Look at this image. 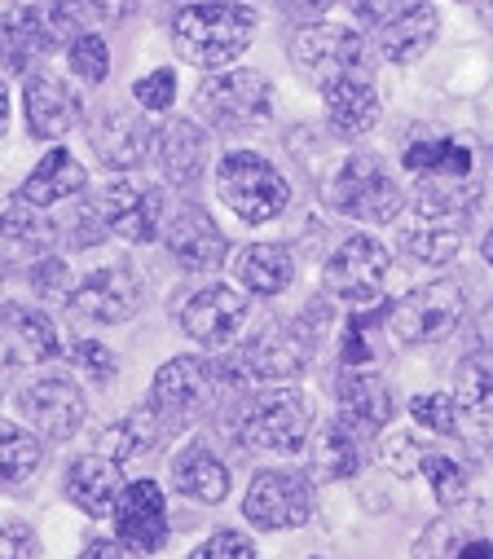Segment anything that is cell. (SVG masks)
<instances>
[{"mask_svg":"<svg viewBox=\"0 0 493 559\" xmlns=\"http://www.w3.org/2000/svg\"><path fill=\"white\" fill-rule=\"evenodd\" d=\"M36 555V533L19 520L0 524V559H32Z\"/></svg>","mask_w":493,"mask_h":559,"instance_id":"45","label":"cell"},{"mask_svg":"<svg viewBox=\"0 0 493 559\" xmlns=\"http://www.w3.org/2000/svg\"><path fill=\"white\" fill-rule=\"evenodd\" d=\"M309 428H313L309 405L296 392H278L242 414L238 441L252 450H269V454H300L309 441Z\"/></svg>","mask_w":493,"mask_h":559,"instance_id":"10","label":"cell"},{"mask_svg":"<svg viewBox=\"0 0 493 559\" xmlns=\"http://www.w3.org/2000/svg\"><path fill=\"white\" fill-rule=\"evenodd\" d=\"M233 277L242 283L246 296H282L296 283V260L278 242H246L233 255Z\"/></svg>","mask_w":493,"mask_h":559,"instance_id":"21","label":"cell"},{"mask_svg":"<svg viewBox=\"0 0 493 559\" xmlns=\"http://www.w3.org/2000/svg\"><path fill=\"white\" fill-rule=\"evenodd\" d=\"M159 164H164V177L181 190H190L203 168H207V132L194 123V119H168L159 128Z\"/></svg>","mask_w":493,"mask_h":559,"instance_id":"22","label":"cell"},{"mask_svg":"<svg viewBox=\"0 0 493 559\" xmlns=\"http://www.w3.org/2000/svg\"><path fill=\"white\" fill-rule=\"evenodd\" d=\"M133 97H137V106L142 110H168L172 102H177V71H151V75H142L137 84H133Z\"/></svg>","mask_w":493,"mask_h":559,"instance_id":"42","label":"cell"},{"mask_svg":"<svg viewBox=\"0 0 493 559\" xmlns=\"http://www.w3.org/2000/svg\"><path fill=\"white\" fill-rule=\"evenodd\" d=\"M388 305L384 309H375V313H361V318H348V326H344V340H339V357H344V366L348 370H357V366H365L370 357H375V344H370V331H380V326H388Z\"/></svg>","mask_w":493,"mask_h":559,"instance_id":"36","label":"cell"},{"mask_svg":"<svg viewBox=\"0 0 493 559\" xmlns=\"http://www.w3.org/2000/svg\"><path fill=\"white\" fill-rule=\"evenodd\" d=\"M309 366V340L296 326H261L242 348H233V361H220V374L229 383H287Z\"/></svg>","mask_w":493,"mask_h":559,"instance_id":"6","label":"cell"},{"mask_svg":"<svg viewBox=\"0 0 493 559\" xmlns=\"http://www.w3.org/2000/svg\"><path fill=\"white\" fill-rule=\"evenodd\" d=\"M0 344L14 353V361H49L58 357V331L53 322L32 305H0Z\"/></svg>","mask_w":493,"mask_h":559,"instance_id":"24","label":"cell"},{"mask_svg":"<svg viewBox=\"0 0 493 559\" xmlns=\"http://www.w3.org/2000/svg\"><path fill=\"white\" fill-rule=\"evenodd\" d=\"M80 190H84V168H80L62 146H53V151L36 164V173L19 186V199L32 203V207H53V203H62V199H71V194H80Z\"/></svg>","mask_w":493,"mask_h":559,"instance_id":"29","label":"cell"},{"mask_svg":"<svg viewBox=\"0 0 493 559\" xmlns=\"http://www.w3.org/2000/svg\"><path fill=\"white\" fill-rule=\"evenodd\" d=\"M330 5H335V0H278V10H282L287 19H296V23H304V27L317 23Z\"/></svg>","mask_w":493,"mask_h":559,"instance_id":"46","label":"cell"},{"mask_svg":"<svg viewBox=\"0 0 493 559\" xmlns=\"http://www.w3.org/2000/svg\"><path fill=\"white\" fill-rule=\"evenodd\" d=\"M27 277H32V287L40 292V296H49V300H71V273H67V260H58V255H45V260H36L32 269H27Z\"/></svg>","mask_w":493,"mask_h":559,"instance_id":"43","label":"cell"},{"mask_svg":"<svg viewBox=\"0 0 493 559\" xmlns=\"http://www.w3.org/2000/svg\"><path fill=\"white\" fill-rule=\"evenodd\" d=\"M287 58L326 88V84L361 71V36H352L348 27H335V23H309L291 36Z\"/></svg>","mask_w":493,"mask_h":559,"instance_id":"11","label":"cell"},{"mask_svg":"<svg viewBox=\"0 0 493 559\" xmlns=\"http://www.w3.org/2000/svg\"><path fill=\"white\" fill-rule=\"evenodd\" d=\"M97 207H101L106 225L119 238H129V242H155V238H164L168 203H164V190H155V186L115 181V186H106V194H101Z\"/></svg>","mask_w":493,"mask_h":559,"instance_id":"17","label":"cell"},{"mask_svg":"<svg viewBox=\"0 0 493 559\" xmlns=\"http://www.w3.org/2000/svg\"><path fill=\"white\" fill-rule=\"evenodd\" d=\"M246 318H252V300H246V292L212 283L181 309V331L190 340H199L203 348H225L246 326Z\"/></svg>","mask_w":493,"mask_h":559,"instance_id":"15","label":"cell"},{"mask_svg":"<svg viewBox=\"0 0 493 559\" xmlns=\"http://www.w3.org/2000/svg\"><path fill=\"white\" fill-rule=\"evenodd\" d=\"M164 247L172 251V260L190 273H212L225 264V234L220 225L199 207V203H185L177 212H168L164 221Z\"/></svg>","mask_w":493,"mask_h":559,"instance_id":"18","label":"cell"},{"mask_svg":"<svg viewBox=\"0 0 493 559\" xmlns=\"http://www.w3.org/2000/svg\"><path fill=\"white\" fill-rule=\"evenodd\" d=\"M423 454H428V450H419L414 437H393L388 450H384V463H388L397 476H414V472H423Z\"/></svg>","mask_w":493,"mask_h":559,"instance_id":"44","label":"cell"},{"mask_svg":"<svg viewBox=\"0 0 493 559\" xmlns=\"http://www.w3.org/2000/svg\"><path fill=\"white\" fill-rule=\"evenodd\" d=\"M0 238L10 242H27V247H53L58 229L45 216V207H32L23 199H14L10 207H0Z\"/></svg>","mask_w":493,"mask_h":559,"instance_id":"35","label":"cell"},{"mask_svg":"<svg viewBox=\"0 0 493 559\" xmlns=\"http://www.w3.org/2000/svg\"><path fill=\"white\" fill-rule=\"evenodd\" d=\"M454 559H493V542L471 537V542H462V546L454 550Z\"/></svg>","mask_w":493,"mask_h":559,"instance_id":"51","label":"cell"},{"mask_svg":"<svg viewBox=\"0 0 493 559\" xmlns=\"http://www.w3.org/2000/svg\"><path fill=\"white\" fill-rule=\"evenodd\" d=\"M67 58H71V75L80 84H106V75H110V49H106L101 36H93V32L75 36L71 49H67Z\"/></svg>","mask_w":493,"mask_h":559,"instance_id":"37","label":"cell"},{"mask_svg":"<svg viewBox=\"0 0 493 559\" xmlns=\"http://www.w3.org/2000/svg\"><path fill=\"white\" fill-rule=\"evenodd\" d=\"M216 194L246 225H265L291 203V186L282 181V173L265 155H252V151H233L220 159Z\"/></svg>","mask_w":493,"mask_h":559,"instance_id":"3","label":"cell"},{"mask_svg":"<svg viewBox=\"0 0 493 559\" xmlns=\"http://www.w3.org/2000/svg\"><path fill=\"white\" fill-rule=\"evenodd\" d=\"M348 5H352L365 23H388V14L401 5V0H348Z\"/></svg>","mask_w":493,"mask_h":559,"instance_id":"48","label":"cell"},{"mask_svg":"<svg viewBox=\"0 0 493 559\" xmlns=\"http://www.w3.org/2000/svg\"><path fill=\"white\" fill-rule=\"evenodd\" d=\"M199 110L220 132H246L274 115V84L261 71H220L199 84Z\"/></svg>","mask_w":493,"mask_h":559,"instance_id":"5","label":"cell"},{"mask_svg":"<svg viewBox=\"0 0 493 559\" xmlns=\"http://www.w3.org/2000/svg\"><path fill=\"white\" fill-rule=\"evenodd\" d=\"M462 322V287L458 283H428L401 296L388 313V326L401 344H436Z\"/></svg>","mask_w":493,"mask_h":559,"instance_id":"9","label":"cell"},{"mask_svg":"<svg viewBox=\"0 0 493 559\" xmlns=\"http://www.w3.org/2000/svg\"><path fill=\"white\" fill-rule=\"evenodd\" d=\"M370 432L365 424L348 414H335L317 428V441H313V476L317 480H352L361 467H365V454H370Z\"/></svg>","mask_w":493,"mask_h":559,"instance_id":"20","label":"cell"},{"mask_svg":"<svg viewBox=\"0 0 493 559\" xmlns=\"http://www.w3.org/2000/svg\"><path fill=\"white\" fill-rule=\"evenodd\" d=\"M23 110H27V128L40 142H58L75 123H84V102L80 93L49 71H36L23 80Z\"/></svg>","mask_w":493,"mask_h":559,"instance_id":"19","label":"cell"},{"mask_svg":"<svg viewBox=\"0 0 493 559\" xmlns=\"http://www.w3.org/2000/svg\"><path fill=\"white\" fill-rule=\"evenodd\" d=\"M49 49H58V36L49 32L40 5L14 10L5 23H0V58H5L10 71H27L36 58H45Z\"/></svg>","mask_w":493,"mask_h":559,"instance_id":"27","label":"cell"},{"mask_svg":"<svg viewBox=\"0 0 493 559\" xmlns=\"http://www.w3.org/2000/svg\"><path fill=\"white\" fill-rule=\"evenodd\" d=\"M462 216H419V225L401 234V251L414 264H449L462 251Z\"/></svg>","mask_w":493,"mask_h":559,"instance_id":"31","label":"cell"},{"mask_svg":"<svg viewBox=\"0 0 493 559\" xmlns=\"http://www.w3.org/2000/svg\"><path fill=\"white\" fill-rule=\"evenodd\" d=\"M137 5H142V0H93V10H97L106 23H123Z\"/></svg>","mask_w":493,"mask_h":559,"instance_id":"49","label":"cell"},{"mask_svg":"<svg viewBox=\"0 0 493 559\" xmlns=\"http://www.w3.org/2000/svg\"><path fill=\"white\" fill-rule=\"evenodd\" d=\"M80 318L88 322H101V326H119V322H129L142 305V283L133 277L129 264H106V269H93L84 283L71 292L67 300Z\"/></svg>","mask_w":493,"mask_h":559,"instance_id":"14","label":"cell"},{"mask_svg":"<svg viewBox=\"0 0 493 559\" xmlns=\"http://www.w3.org/2000/svg\"><path fill=\"white\" fill-rule=\"evenodd\" d=\"M242 515H246V524L269 528V533L300 528L313 515V485H309V476L278 472V467L256 472L252 489H246V498H242Z\"/></svg>","mask_w":493,"mask_h":559,"instance_id":"8","label":"cell"},{"mask_svg":"<svg viewBox=\"0 0 493 559\" xmlns=\"http://www.w3.org/2000/svg\"><path fill=\"white\" fill-rule=\"evenodd\" d=\"M454 401L467 418L476 424H493V361L489 357H467L458 366V383H454Z\"/></svg>","mask_w":493,"mask_h":559,"instance_id":"34","label":"cell"},{"mask_svg":"<svg viewBox=\"0 0 493 559\" xmlns=\"http://www.w3.org/2000/svg\"><path fill=\"white\" fill-rule=\"evenodd\" d=\"M67 361L71 366H80L88 379H97V383H106V379H115V353L106 348V344H97V340H75L71 348H67Z\"/></svg>","mask_w":493,"mask_h":559,"instance_id":"40","label":"cell"},{"mask_svg":"<svg viewBox=\"0 0 493 559\" xmlns=\"http://www.w3.org/2000/svg\"><path fill=\"white\" fill-rule=\"evenodd\" d=\"M406 168L414 177H476L471 173V151L462 142H449V136H436V142H414L406 151Z\"/></svg>","mask_w":493,"mask_h":559,"instance_id":"33","label":"cell"},{"mask_svg":"<svg viewBox=\"0 0 493 559\" xmlns=\"http://www.w3.org/2000/svg\"><path fill=\"white\" fill-rule=\"evenodd\" d=\"M410 418L428 432L454 437L458 432V401H454V392H423L410 401Z\"/></svg>","mask_w":493,"mask_h":559,"instance_id":"38","label":"cell"},{"mask_svg":"<svg viewBox=\"0 0 493 559\" xmlns=\"http://www.w3.org/2000/svg\"><path fill=\"white\" fill-rule=\"evenodd\" d=\"M159 132H151L142 106H101L88 123V142L97 151V159L115 173H133L146 164L151 155V142H155Z\"/></svg>","mask_w":493,"mask_h":559,"instance_id":"12","label":"cell"},{"mask_svg":"<svg viewBox=\"0 0 493 559\" xmlns=\"http://www.w3.org/2000/svg\"><path fill=\"white\" fill-rule=\"evenodd\" d=\"M225 383L220 366L203 361V357H172L159 366L155 388H151V405L164 418V428L177 437L185 432L194 418L216 401V388Z\"/></svg>","mask_w":493,"mask_h":559,"instance_id":"4","label":"cell"},{"mask_svg":"<svg viewBox=\"0 0 493 559\" xmlns=\"http://www.w3.org/2000/svg\"><path fill=\"white\" fill-rule=\"evenodd\" d=\"M256 36V10L233 5V0H203V5H185L172 19V49L181 62L220 71L229 67Z\"/></svg>","mask_w":493,"mask_h":559,"instance_id":"1","label":"cell"},{"mask_svg":"<svg viewBox=\"0 0 493 559\" xmlns=\"http://www.w3.org/2000/svg\"><path fill=\"white\" fill-rule=\"evenodd\" d=\"M436 32H441V14H436L432 5H423V0H414V5H406L401 14H393V19L384 23L380 49H384L388 62L406 67V62H414V58H423V53L432 49Z\"/></svg>","mask_w":493,"mask_h":559,"instance_id":"26","label":"cell"},{"mask_svg":"<svg viewBox=\"0 0 493 559\" xmlns=\"http://www.w3.org/2000/svg\"><path fill=\"white\" fill-rule=\"evenodd\" d=\"M480 19H484V27L493 32V0H484V5H480Z\"/></svg>","mask_w":493,"mask_h":559,"instance_id":"54","label":"cell"},{"mask_svg":"<svg viewBox=\"0 0 493 559\" xmlns=\"http://www.w3.org/2000/svg\"><path fill=\"white\" fill-rule=\"evenodd\" d=\"M300 318H304V322H300V335L313 344V335H322V331H326V322H330V305H326V300H309Z\"/></svg>","mask_w":493,"mask_h":559,"instance_id":"47","label":"cell"},{"mask_svg":"<svg viewBox=\"0 0 493 559\" xmlns=\"http://www.w3.org/2000/svg\"><path fill=\"white\" fill-rule=\"evenodd\" d=\"M75 559H123V542H110V537H93Z\"/></svg>","mask_w":493,"mask_h":559,"instance_id":"50","label":"cell"},{"mask_svg":"<svg viewBox=\"0 0 493 559\" xmlns=\"http://www.w3.org/2000/svg\"><path fill=\"white\" fill-rule=\"evenodd\" d=\"M172 485L194 498V502H225L229 493V467L207 450V445H190L172 459Z\"/></svg>","mask_w":493,"mask_h":559,"instance_id":"30","label":"cell"},{"mask_svg":"<svg viewBox=\"0 0 493 559\" xmlns=\"http://www.w3.org/2000/svg\"><path fill=\"white\" fill-rule=\"evenodd\" d=\"M339 396V414L357 418L370 432H380L388 418H393V388L380 374H365V370H344L335 383Z\"/></svg>","mask_w":493,"mask_h":559,"instance_id":"28","label":"cell"},{"mask_svg":"<svg viewBox=\"0 0 493 559\" xmlns=\"http://www.w3.org/2000/svg\"><path fill=\"white\" fill-rule=\"evenodd\" d=\"M423 476H428V485H432V493H436L441 507H454V502L467 493V476H462V467H458L454 459L436 454V450L423 454Z\"/></svg>","mask_w":493,"mask_h":559,"instance_id":"39","label":"cell"},{"mask_svg":"<svg viewBox=\"0 0 493 559\" xmlns=\"http://www.w3.org/2000/svg\"><path fill=\"white\" fill-rule=\"evenodd\" d=\"M326 93V119L339 136H361L380 119V93L365 75H344L322 88Z\"/></svg>","mask_w":493,"mask_h":559,"instance_id":"25","label":"cell"},{"mask_svg":"<svg viewBox=\"0 0 493 559\" xmlns=\"http://www.w3.org/2000/svg\"><path fill=\"white\" fill-rule=\"evenodd\" d=\"M190 559H256V542L246 533H238V528H220Z\"/></svg>","mask_w":493,"mask_h":559,"instance_id":"41","label":"cell"},{"mask_svg":"<svg viewBox=\"0 0 493 559\" xmlns=\"http://www.w3.org/2000/svg\"><path fill=\"white\" fill-rule=\"evenodd\" d=\"M115 533L137 555L164 550V542H168V502H164V489L155 480L123 485V493L115 502Z\"/></svg>","mask_w":493,"mask_h":559,"instance_id":"16","label":"cell"},{"mask_svg":"<svg viewBox=\"0 0 493 559\" xmlns=\"http://www.w3.org/2000/svg\"><path fill=\"white\" fill-rule=\"evenodd\" d=\"M480 255H484V264H493V229L484 234V242H480Z\"/></svg>","mask_w":493,"mask_h":559,"instance_id":"53","label":"cell"},{"mask_svg":"<svg viewBox=\"0 0 493 559\" xmlns=\"http://www.w3.org/2000/svg\"><path fill=\"white\" fill-rule=\"evenodd\" d=\"M322 203L348 221L365 225H388L401 216V186L393 181L388 164L380 155H348L326 181H322Z\"/></svg>","mask_w":493,"mask_h":559,"instance_id":"2","label":"cell"},{"mask_svg":"<svg viewBox=\"0 0 493 559\" xmlns=\"http://www.w3.org/2000/svg\"><path fill=\"white\" fill-rule=\"evenodd\" d=\"M45 463V441L32 428L0 424V485H23L40 472Z\"/></svg>","mask_w":493,"mask_h":559,"instance_id":"32","label":"cell"},{"mask_svg":"<svg viewBox=\"0 0 493 559\" xmlns=\"http://www.w3.org/2000/svg\"><path fill=\"white\" fill-rule=\"evenodd\" d=\"M19 409L32 424V432H40L45 441H71L84 428L88 401L71 379L49 374V379H36L19 392Z\"/></svg>","mask_w":493,"mask_h":559,"instance_id":"13","label":"cell"},{"mask_svg":"<svg viewBox=\"0 0 493 559\" xmlns=\"http://www.w3.org/2000/svg\"><path fill=\"white\" fill-rule=\"evenodd\" d=\"M123 493V476H119V459H101V454H84L67 467V498L84 511V515H106L115 511Z\"/></svg>","mask_w":493,"mask_h":559,"instance_id":"23","label":"cell"},{"mask_svg":"<svg viewBox=\"0 0 493 559\" xmlns=\"http://www.w3.org/2000/svg\"><path fill=\"white\" fill-rule=\"evenodd\" d=\"M0 283H5V269H0Z\"/></svg>","mask_w":493,"mask_h":559,"instance_id":"55","label":"cell"},{"mask_svg":"<svg viewBox=\"0 0 493 559\" xmlns=\"http://www.w3.org/2000/svg\"><path fill=\"white\" fill-rule=\"evenodd\" d=\"M5 128H10V93L0 84V136H5Z\"/></svg>","mask_w":493,"mask_h":559,"instance_id":"52","label":"cell"},{"mask_svg":"<svg viewBox=\"0 0 493 559\" xmlns=\"http://www.w3.org/2000/svg\"><path fill=\"white\" fill-rule=\"evenodd\" d=\"M384 277H388V247L370 234H352L326 260L322 283H326V296L344 305H370L384 296Z\"/></svg>","mask_w":493,"mask_h":559,"instance_id":"7","label":"cell"}]
</instances>
